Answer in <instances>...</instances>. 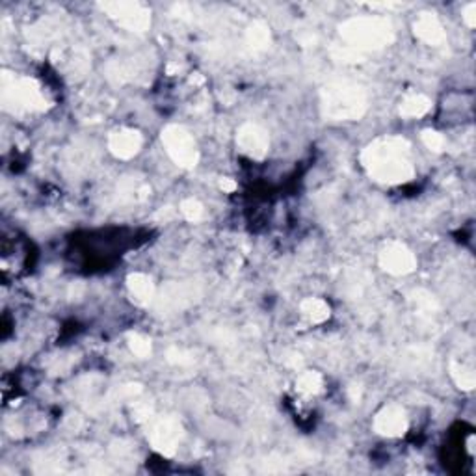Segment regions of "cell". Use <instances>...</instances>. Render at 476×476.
<instances>
[{"label": "cell", "mask_w": 476, "mask_h": 476, "mask_svg": "<svg viewBox=\"0 0 476 476\" xmlns=\"http://www.w3.org/2000/svg\"><path fill=\"white\" fill-rule=\"evenodd\" d=\"M162 139L166 142L168 153L174 157L175 162L181 166H194L198 160V153H196V144H194L192 136L188 134L186 130L181 127H169L164 132Z\"/></svg>", "instance_id": "3957f363"}, {"label": "cell", "mask_w": 476, "mask_h": 476, "mask_svg": "<svg viewBox=\"0 0 476 476\" xmlns=\"http://www.w3.org/2000/svg\"><path fill=\"white\" fill-rule=\"evenodd\" d=\"M183 214L188 218V220H198L199 216H201V205H199L198 201H194V199H188V201L183 203Z\"/></svg>", "instance_id": "4fadbf2b"}, {"label": "cell", "mask_w": 476, "mask_h": 476, "mask_svg": "<svg viewBox=\"0 0 476 476\" xmlns=\"http://www.w3.org/2000/svg\"><path fill=\"white\" fill-rule=\"evenodd\" d=\"M384 266L393 274H406L413 270V255L404 245L393 244L384 253Z\"/></svg>", "instance_id": "5b68a950"}, {"label": "cell", "mask_w": 476, "mask_h": 476, "mask_svg": "<svg viewBox=\"0 0 476 476\" xmlns=\"http://www.w3.org/2000/svg\"><path fill=\"white\" fill-rule=\"evenodd\" d=\"M130 347H132V350H134L138 356H145V354L151 350L149 341L144 337H138V335H134V337L130 339Z\"/></svg>", "instance_id": "5bb4252c"}, {"label": "cell", "mask_w": 476, "mask_h": 476, "mask_svg": "<svg viewBox=\"0 0 476 476\" xmlns=\"http://www.w3.org/2000/svg\"><path fill=\"white\" fill-rule=\"evenodd\" d=\"M327 108L337 117L359 116L361 108H363V95H361L359 88H332V92L327 95Z\"/></svg>", "instance_id": "277c9868"}, {"label": "cell", "mask_w": 476, "mask_h": 476, "mask_svg": "<svg viewBox=\"0 0 476 476\" xmlns=\"http://www.w3.org/2000/svg\"><path fill=\"white\" fill-rule=\"evenodd\" d=\"M369 168L380 181H406L411 168L404 157L400 139H385L369 149Z\"/></svg>", "instance_id": "6da1fadb"}, {"label": "cell", "mask_w": 476, "mask_h": 476, "mask_svg": "<svg viewBox=\"0 0 476 476\" xmlns=\"http://www.w3.org/2000/svg\"><path fill=\"white\" fill-rule=\"evenodd\" d=\"M415 32L418 34V38L428 41V43H438L443 39V28L441 24L438 23L435 17L432 15H424L418 19V23L415 24Z\"/></svg>", "instance_id": "9c48e42d"}, {"label": "cell", "mask_w": 476, "mask_h": 476, "mask_svg": "<svg viewBox=\"0 0 476 476\" xmlns=\"http://www.w3.org/2000/svg\"><path fill=\"white\" fill-rule=\"evenodd\" d=\"M376 426H378V430H380L381 433H387V435H398V433H402L406 430V417L398 408L391 406V408H385L384 411L378 415Z\"/></svg>", "instance_id": "8992f818"}, {"label": "cell", "mask_w": 476, "mask_h": 476, "mask_svg": "<svg viewBox=\"0 0 476 476\" xmlns=\"http://www.w3.org/2000/svg\"><path fill=\"white\" fill-rule=\"evenodd\" d=\"M129 287L139 302H147V300L153 298V285H151V279L147 275H132L129 279Z\"/></svg>", "instance_id": "30bf717a"}, {"label": "cell", "mask_w": 476, "mask_h": 476, "mask_svg": "<svg viewBox=\"0 0 476 476\" xmlns=\"http://www.w3.org/2000/svg\"><path fill=\"white\" fill-rule=\"evenodd\" d=\"M110 149L117 154V157H123V159H129L132 154H136V151L139 149V136L136 132H117V134L112 136L110 139Z\"/></svg>", "instance_id": "ba28073f"}, {"label": "cell", "mask_w": 476, "mask_h": 476, "mask_svg": "<svg viewBox=\"0 0 476 476\" xmlns=\"http://www.w3.org/2000/svg\"><path fill=\"white\" fill-rule=\"evenodd\" d=\"M428 108H430L428 101H426L424 97L417 95V97H411V99H408V101L404 102V106H402V112L408 114V116H423L424 112L428 110Z\"/></svg>", "instance_id": "7c38bea8"}, {"label": "cell", "mask_w": 476, "mask_h": 476, "mask_svg": "<svg viewBox=\"0 0 476 476\" xmlns=\"http://www.w3.org/2000/svg\"><path fill=\"white\" fill-rule=\"evenodd\" d=\"M303 313L307 314L313 322H320V320L327 318L329 309H327L326 303L320 302V300H309V302L303 303Z\"/></svg>", "instance_id": "8fae6325"}, {"label": "cell", "mask_w": 476, "mask_h": 476, "mask_svg": "<svg viewBox=\"0 0 476 476\" xmlns=\"http://www.w3.org/2000/svg\"><path fill=\"white\" fill-rule=\"evenodd\" d=\"M387 34L389 26L380 19H357L344 26V38L359 48L378 47L387 41Z\"/></svg>", "instance_id": "7a4b0ae2"}, {"label": "cell", "mask_w": 476, "mask_h": 476, "mask_svg": "<svg viewBox=\"0 0 476 476\" xmlns=\"http://www.w3.org/2000/svg\"><path fill=\"white\" fill-rule=\"evenodd\" d=\"M238 142L244 147V151L248 153L260 157V154L266 151V145H268V138L259 127L255 125H248L240 130V136H238Z\"/></svg>", "instance_id": "52a82bcc"}, {"label": "cell", "mask_w": 476, "mask_h": 476, "mask_svg": "<svg viewBox=\"0 0 476 476\" xmlns=\"http://www.w3.org/2000/svg\"><path fill=\"white\" fill-rule=\"evenodd\" d=\"M424 144L428 145L430 149L439 151L443 147V138L438 132H424Z\"/></svg>", "instance_id": "9a60e30c"}]
</instances>
